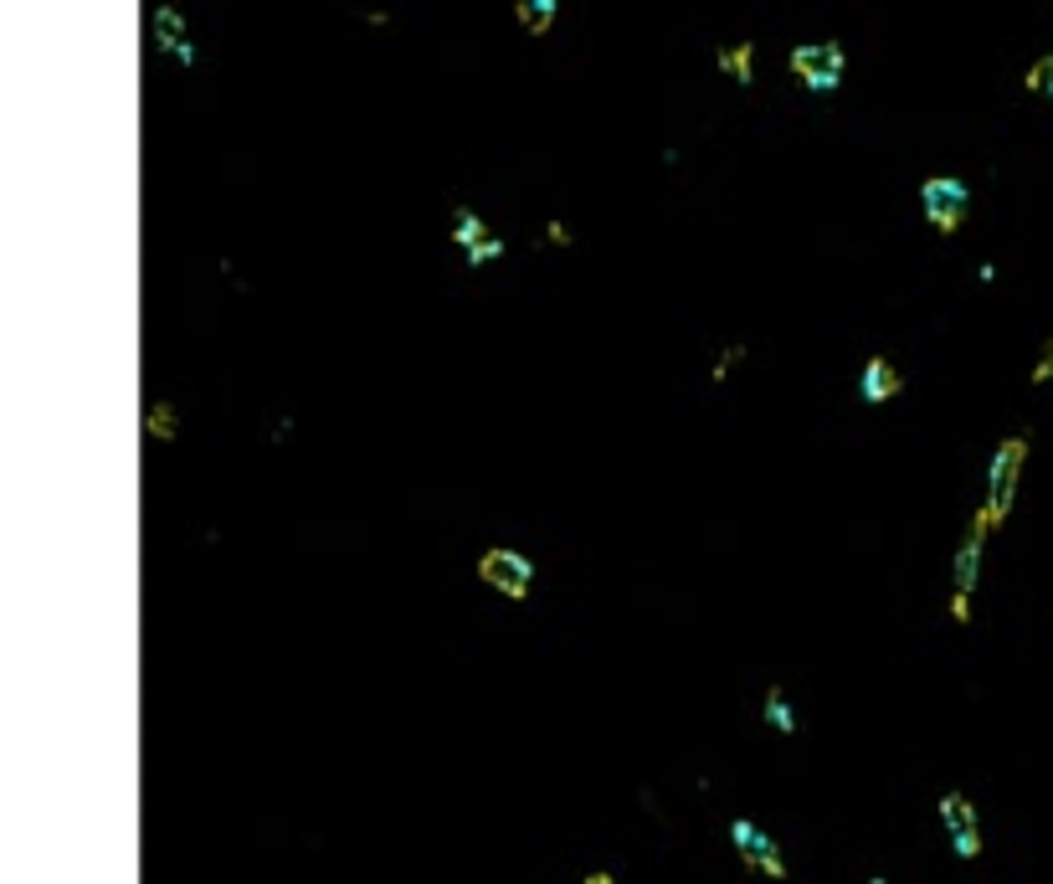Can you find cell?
Instances as JSON below:
<instances>
[{
	"instance_id": "1",
	"label": "cell",
	"mask_w": 1053,
	"mask_h": 884,
	"mask_svg": "<svg viewBox=\"0 0 1053 884\" xmlns=\"http://www.w3.org/2000/svg\"><path fill=\"white\" fill-rule=\"evenodd\" d=\"M1023 463H1027V438H1002L997 453H992V463H987V499L976 504V510L987 514L992 530H997V524H1007V514H1013Z\"/></svg>"
},
{
	"instance_id": "2",
	"label": "cell",
	"mask_w": 1053,
	"mask_h": 884,
	"mask_svg": "<svg viewBox=\"0 0 1053 884\" xmlns=\"http://www.w3.org/2000/svg\"><path fill=\"white\" fill-rule=\"evenodd\" d=\"M987 514L976 510L972 514V530H966V540L956 546V561H951V622L956 628H966L972 622V597H976V581H982V540H987Z\"/></svg>"
},
{
	"instance_id": "3",
	"label": "cell",
	"mask_w": 1053,
	"mask_h": 884,
	"mask_svg": "<svg viewBox=\"0 0 1053 884\" xmlns=\"http://www.w3.org/2000/svg\"><path fill=\"white\" fill-rule=\"evenodd\" d=\"M935 813H941V828H946L951 854H956L961 864H976V858H982V848H987V838H982V813H976L972 797L951 787V792H941Z\"/></svg>"
},
{
	"instance_id": "4",
	"label": "cell",
	"mask_w": 1053,
	"mask_h": 884,
	"mask_svg": "<svg viewBox=\"0 0 1053 884\" xmlns=\"http://www.w3.org/2000/svg\"><path fill=\"white\" fill-rule=\"evenodd\" d=\"M479 581L494 587L504 602H524L534 587V566H530V556L514 546H489L479 556Z\"/></svg>"
},
{
	"instance_id": "5",
	"label": "cell",
	"mask_w": 1053,
	"mask_h": 884,
	"mask_svg": "<svg viewBox=\"0 0 1053 884\" xmlns=\"http://www.w3.org/2000/svg\"><path fill=\"white\" fill-rule=\"evenodd\" d=\"M843 68H848V57H843L838 41H801V47H791V78L807 94H838Z\"/></svg>"
},
{
	"instance_id": "6",
	"label": "cell",
	"mask_w": 1053,
	"mask_h": 884,
	"mask_svg": "<svg viewBox=\"0 0 1053 884\" xmlns=\"http://www.w3.org/2000/svg\"><path fill=\"white\" fill-rule=\"evenodd\" d=\"M921 206H925V222H931L941 237H951V232L966 222L972 190H966V180H956V175H931L921 186Z\"/></svg>"
},
{
	"instance_id": "7",
	"label": "cell",
	"mask_w": 1053,
	"mask_h": 884,
	"mask_svg": "<svg viewBox=\"0 0 1053 884\" xmlns=\"http://www.w3.org/2000/svg\"><path fill=\"white\" fill-rule=\"evenodd\" d=\"M730 844H735V854H740V864H750L760 880H787V874H791L787 858H781V848H776V838L760 828L756 817H735V823H730Z\"/></svg>"
},
{
	"instance_id": "8",
	"label": "cell",
	"mask_w": 1053,
	"mask_h": 884,
	"mask_svg": "<svg viewBox=\"0 0 1053 884\" xmlns=\"http://www.w3.org/2000/svg\"><path fill=\"white\" fill-rule=\"evenodd\" d=\"M453 242L463 247L468 268H489V263H499V257H504V242L494 237V227H489V222H483L473 206H463V202L453 206Z\"/></svg>"
},
{
	"instance_id": "9",
	"label": "cell",
	"mask_w": 1053,
	"mask_h": 884,
	"mask_svg": "<svg viewBox=\"0 0 1053 884\" xmlns=\"http://www.w3.org/2000/svg\"><path fill=\"white\" fill-rule=\"evenodd\" d=\"M155 47H160L165 57H175L180 68H196L200 62L196 47H190V37H186V16H180V6H155Z\"/></svg>"
},
{
	"instance_id": "10",
	"label": "cell",
	"mask_w": 1053,
	"mask_h": 884,
	"mask_svg": "<svg viewBox=\"0 0 1053 884\" xmlns=\"http://www.w3.org/2000/svg\"><path fill=\"white\" fill-rule=\"evenodd\" d=\"M905 391V375H899V365L889 361V355H868L864 361V375H858V396H864L868 406H884L894 402Z\"/></svg>"
},
{
	"instance_id": "11",
	"label": "cell",
	"mask_w": 1053,
	"mask_h": 884,
	"mask_svg": "<svg viewBox=\"0 0 1053 884\" xmlns=\"http://www.w3.org/2000/svg\"><path fill=\"white\" fill-rule=\"evenodd\" d=\"M145 438L149 442H165V448L180 438V412H175V402H165V396L145 402Z\"/></svg>"
},
{
	"instance_id": "12",
	"label": "cell",
	"mask_w": 1053,
	"mask_h": 884,
	"mask_svg": "<svg viewBox=\"0 0 1053 884\" xmlns=\"http://www.w3.org/2000/svg\"><path fill=\"white\" fill-rule=\"evenodd\" d=\"M760 720L771 725L776 736H797V710H791V699L781 684H771L766 689V699H760Z\"/></svg>"
},
{
	"instance_id": "13",
	"label": "cell",
	"mask_w": 1053,
	"mask_h": 884,
	"mask_svg": "<svg viewBox=\"0 0 1053 884\" xmlns=\"http://www.w3.org/2000/svg\"><path fill=\"white\" fill-rule=\"evenodd\" d=\"M715 62H720L725 78H735L740 88H746V82L756 78V41H735V47H720V52H715Z\"/></svg>"
},
{
	"instance_id": "14",
	"label": "cell",
	"mask_w": 1053,
	"mask_h": 884,
	"mask_svg": "<svg viewBox=\"0 0 1053 884\" xmlns=\"http://www.w3.org/2000/svg\"><path fill=\"white\" fill-rule=\"evenodd\" d=\"M514 16H520V27L530 37H545L555 27V0H514Z\"/></svg>"
},
{
	"instance_id": "15",
	"label": "cell",
	"mask_w": 1053,
	"mask_h": 884,
	"mask_svg": "<svg viewBox=\"0 0 1053 884\" xmlns=\"http://www.w3.org/2000/svg\"><path fill=\"white\" fill-rule=\"evenodd\" d=\"M740 361H746V345H740V340H730V345L715 355V365H709V381H715V386H720V381H730V371Z\"/></svg>"
},
{
	"instance_id": "16",
	"label": "cell",
	"mask_w": 1053,
	"mask_h": 884,
	"mask_svg": "<svg viewBox=\"0 0 1053 884\" xmlns=\"http://www.w3.org/2000/svg\"><path fill=\"white\" fill-rule=\"evenodd\" d=\"M1027 94H1049L1053 98V52L1049 57H1039V62H1033V68H1027Z\"/></svg>"
},
{
	"instance_id": "17",
	"label": "cell",
	"mask_w": 1053,
	"mask_h": 884,
	"mask_svg": "<svg viewBox=\"0 0 1053 884\" xmlns=\"http://www.w3.org/2000/svg\"><path fill=\"white\" fill-rule=\"evenodd\" d=\"M1053 381V340H1043V350H1039V365L1027 371V386H1049Z\"/></svg>"
},
{
	"instance_id": "18",
	"label": "cell",
	"mask_w": 1053,
	"mask_h": 884,
	"mask_svg": "<svg viewBox=\"0 0 1053 884\" xmlns=\"http://www.w3.org/2000/svg\"><path fill=\"white\" fill-rule=\"evenodd\" d=\"M545 237H550V247H571V227H565V222H555V216H550V222H545Z\"/></svg>"
},
{
	"instance_id": "19",
	"label": "cell",
	"mask_w": 1053,
	"mask_h": 884,
	"mask_svg": "<svg viewBox=\"0 0 1053 884\" xmlns=\"http://www.w3.org/2000/svg\"><path fill=\"white\" fill-rule=\"evenodd\" d=\"M581 884H617V874H607V870H591Z\"/></svg>"
},
{
	"instance_id": "20",
	"label": "cell",
	"mask_w": 1053,
	"mask_h": 884,
	"mask_svg": "<svg viewBox=\"0 0 1053 884\" xmlns=\"http://www.w3.org/2000/svg\"><path fill=\"white\" fill-rule=\"evenodd\" d=\"M864 884H889V880H884V874H868V880Z\"/></svg>"
}]
</instances>
